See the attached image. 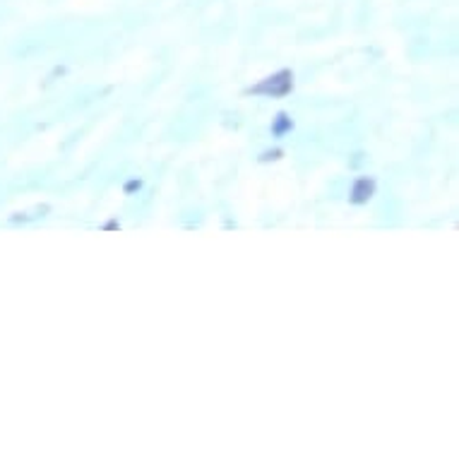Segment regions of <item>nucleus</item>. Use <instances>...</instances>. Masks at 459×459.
<instances>
[{
	"label": "nucleus",
	"mask_w": 459,
	"mask_h": 459,
	"mask_svg": "<svg viewBox=\"0 0 459 459\" xmlns=\"http://www.w3.org/2000/svg\"><path fill=\"white\" fill-rule=\"evenodd\" d=\"M296 90V75L291 68H281L272 75L263 77L260 82L250 84L246 94L248 97H264V99H284Z\"/></svg>",
	"instance_id": "1"
},
{
	"label": "nucleus",
	"mask_w": 459,
	"mask_h": 459,
	"mask_svg": "<svg viewBox=\"0 0 459 459\" xmlns=\"http://www.w3.org/2000/svg\"><path fill=\"white\" fill-rule=\"evenodd\" d=\"M377 193V181L376 176H356L351 181V188H349V203L354 207H361V204H368Z\"/></svg>",
	"instance_id": "2"
},
{
	"label": "nucleus",
	"mask_w": 459,
	"mask_h": 459,
	"mask_svg": "<svg viewBox=\"0 0 459 459\" xmlns=\"http://www.w3.org/2000/svg\"><path fill=\"white\" fill-rule=\"evenodd\" d=\"M294 128H296V121H294V116H291L289 111H277V116H274L270 123L272 137H277V140H284L286 135H291Z\"/></svg>",
	"instance_id": "3"
},
{
	"label": "nucleus",
	"mask_w": 459,
	"mask_h": 459,
	"mask_svg": "<svg viewBox=\"0 0 459 459\" xmlns=\"http://www.w3.org/2000/svg\"><path fill=\"white\" fill-rule=\"evenodd\" d=\"M44 212H48V207H37V210L31 212H15L8 221L10 224H27V221H34V219L39 217H46Z\"/></svg>",
	"instance_id": "4"
},
{
	"label": "nucleus",
	"mask_w": 459,
	"mask_h": 459,
	"mask_svg": "<svg viewBox=\"0 0 459 459\" xmlns=\"http://www.w3.org/2000/svg\"><path fill=\"white\" fill-rule=\"evenodd\" d=\"M279 159H284V150L281 147H274V150H264L260 157H257V161L260 164H270V161H279Z\"/></svg>",
	"instance_id": "5"
},
{
	"label": "nucleus",
	"mask_w": 459,
	"mask_h": 459,
	"mask_svg": "<svg viewBox=\"0 0 459 459\" xmlns=\"http://www.w3.org/2000/svg\"><path fill=\"white\" fill-rule=\"evenodd\" d=\"M143 178H130V181L123 183V193H126V195H137V193L143 190Z\"/></svg>",
	"instance_id": "6"
},
{
	"label": "nucleus",
	"mask_w": 459,
	"mask_h": 459,
	"mask_svg": "<svg viewBox=\"0 0 459 459\" xmlns=\"http://www.w3.org/2000/svg\"><path fill=\"white\" fill-rule=\"evenodd\" d=\"M101 229H104V231H108V229H121V224H118L116 219H111V221H106V224L101 226Z\"/></svg>",
	"instance_id": "7"
}]
</instances>
